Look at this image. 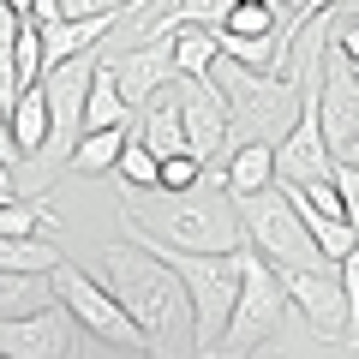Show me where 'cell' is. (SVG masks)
Instances as JSON below:
<instances>
[{
	"mask_svg": "<svg viewBox=\"0 0 359 359\" xmlns=\"http://www.w3.org/2000/svg\"><path fill=\"white\" fill-rule=\"evenodd\" d=\"M102 282L126 306V318L150 335V359H174L192 347V299H186V282L174 276V264L162 252H150L138 240L102 245Z\"/></svg>",
	"mask_w": 359,
	"mask_h": 359,
	"instance_id": "obj_2",
	"label": "cell"
},
{
	"mask_svg": "<svg viewBox=\"0 0 359 359\" xmlns=\"http://www.w3.org/2000/svg\"><path fill=\"white\" fill-rule=\"evenodd\" d=\"M54 306L48 276H25V269H0V318H30V311Z\"/></svg>",
	"mask_w": 359,
	"mask_h": 359,
	"instance_id": "obj_18",
	"label": "cell"
},
{
	"mask_svg": "<svg viewBox=\"0 0 359 359\" xmlns=\"http://www.w3.org/2000/svg\"><path fill=\"white\" fill-rule=\"evenodd\" d=\"M120 150H126V126L84 132L78 150H72V168H78V174H108V168H120Z\"/></svg>",
	"mask_w": 359,
	"mask_h": 359,
	"instance_id": "obj_20",
	"label": "cell"
},
{
	"mask_svg": "<svg viewBox=\"0 0 359 359\" xmlns=\"http://www.w3.org/2000/svg\"><path fill=\"white\" fill-rule=\"evenodd\" d=\"M233 210H240V228H245V245L252 252H264L276 269H294V264H330V257L311 245L306 222H299V210L287 204L282 180L269 186V192H252V198H233Z\"/></svg>",
	"mask_w": 359,
	"mask_h": 359,
	"instance_id": "obj_6",
	"label": "cell"
},
{
	"mask_svg": "<svg viewBox=\"0 0 359 359\" xmlns=\"http://www.w3.org/2000/svg\"><path fill=\"white\" fill-rule=\"evenodd\" d=\"M0 6H6V13H18V18H30V13H36V0H0Z\"/></svg>",
	"mask_w": 359,
	"mask_h": 359,
	"instance_id": "obj_31",
	"label": "cell"
},
{
	"mask_svg": "<svg viewBox=\"0 0 359 359\" xmlns=\"http://www.w3.org/2000/svg\"><path fill=\"white\" fill-rule=\"evenodd\" d=\"M13 168H18V144H13V114H6V102H0V174L13 180ZM18 186V180H13Z\"/></svg>",
	"mask_w": 359,
	"mask_h": 359,
	"instance_id": "obj_30",
	"label": "cell"
},
{
	"mask_svg": "<svg viewBox=\"0 0 359 359\" xmlns=\"http://www.w3.org/2000/svg\"><path fill=\"white\" fill-rule=\"evenodd\" d=\"M168 90H174V84H168ZM168 90H162V96H156V102L138 114V144H150V156H156V162H162V156H180V150H186V120H180V96H168Z\"/></svg>",
	"mask_w": 359,
	"mask_h": 359,
	"instance_id": "obj_15",
	"label": "cell"
},
{
	"mask_svg": "<svg viewBox=\"0 0 359 359\" xmlns=\"http://www.w3.org/2000/svg\"><path fill=\"white\" fill-rule=\"evenodd\" d=\"M174 264V276L186 282V299H192V353H216L222 330L233 318V294H240V252H168V245H150Z\"/></svg>",
	"mask_w": 359,
	"mask_h": 359,
	"instance_id": "obj_4",
	"label": "cell"
},
{
	"mask_svg": "<svg viewBox=\"0 0 359 359\" xmlns=\"http://www.w3.org/2000/svg\"><path fill=\"white\" fill-rule=\"evenodd\" d=\"M54 264H60V252H54L48 240H6V233H0V269H25V276H48Z\"/></svg>",
	"mask_w": 359,
	"mask_h": 359,
	"instance_id": "obj_22",
	"label": "cell"
},
{
	"mask_svg": "<svg viewBox=\"0 0 359 359\" xmlns=\"http://www.w3.org/2000/svg\"><path fill=\"white\" fill-rule=\"evenodd\" d=\"M204 84L222 90L228 138H240V144H282L299 120V78H287V72H257V66H240L228 54H216Z\"/></svg>",
	"mask_w": 359,
	"mask_h": 359,
	"instance_id": "obj_3",
	"label": "cell"
},
{
	"mask_svg": "<svg viewBox=\"0 0 359 359\" xmlns=\"http://www.w3.org/2000/svg\"><path fill=\"white\" fill-rule=\"evenodd\" d=\"M287 318V287H282V269L269 264L264 252L240 245V294H233V318L222 330V359H245L269 341V335L282 330Z\"/></svg>",
	"mask_w": 359,
	"mask_h": 359,
	"instance_id": "obj_5",
	"label": "cell"
},
{
	"mask_svg": "<svg viewBox=\"0 0 359 359\" xmlns=\"http://www.w3.org/2000/svg\"><path fill=\"white\" fill-rule=\"evenodd\" d=\"M13 72H18V96L42 84L48 72V54H42V25L36 18H18V42H13Z\"/></svg>",
	"mask_w": 359,
	"mask_h": 359,
	"instance_id": "obj_21",
	"label": "cell"
},
{
	"mask_svg": "<svg viewBox=\"0 0 359 359\" xmlns=\"http://www.w3.org/2000/svg\"><path fill=\"white\" fill-rule=\"evenodd\" d=\"M180 96V120H186V150L198 162H216V144H228V102L222 90L204 84V78H174Z\"/></svg>",
	"mask_w": 359,
	"mask_h": 359,
	"instance_id": "obj_11",
	"label": "cell"
},
{
	"mask_svg": "<svg viewBox=\"0 0 359 359\" xmlns=\"http://www.w3.org/2000/svg\"><path fill=\"white\" fill-rule=\"evenodd\" d=\"M108 72H114L120 102H126L132 114H144V108H150L156 96L180 78V72H174V48H168V42H132V48L108 54Z\"/></svg>",
	"mask_w": 359,
	"mask_h": 359,
	"instance_id": "obj_10",
	"label": "cell"
},
{
	"mask_svg": "<svg viewBox=\"0 0 359 359\" xmlns=\"http://www.w3.org/2000/svg\"><path fill=\"white\" fill-rule=\"evenodd\" d=\"M48 282H54V299H60V306L72 311L78 323H84V335H102V341L120 347V353H144V359H150V335H144L138 323L126 318V306L108 294V282L84 276V269L66 264V257L48 269Z\"/></svg>",
	"mask_w": 359,
	"mask_h": 359,
	"instance_id": "obj_7",
	"label": "cell"
},
{
	"mask_svg": "<svg viewBox=\"0 0 359 359\" xmlns=\"http://www.w3.org/2000/svg\"><path fill=\"white\" fill-rule=\"evenodd\" d=\"M78 330L84 323L54 299L30 318H0V353L6 359H78Z\"/></svg>",
	"mask_w": 359,
	"mask_h": 359,
	"instance_id": "obj_9",
	"label": "cell"
},
{
	"mask_svg": "<svg viewBox=\"0 0 359 359\" xmlns=\"http://www.w3.org/2000/svg\"><path fill=\"white\" fill-rule=\"evenodd\" d=\"M13 198H25V192H13V186H0V204H13Z\"/></svg>",
	"mask_w": 359,
	"mask_h": 359,
	"instance_id": "obj_32",
	"label": "cell"
},
{
	"mask_svg": "<svg viewBox=\"0 0 359 359\" xmlns=\"http://www.w3.org/2000/svg\"><path fill=\"white\" fill-rule=\"evenodd\" d=\"M233 13V0H168L162 13L138 30V42H168L174 30H222Z\"/></svg>",
	"mask_w": 359,
	"mask_h": 359,
	"instance_id": "obj_12",
	"label": "cell"
},
{
	"mask_svg": "<svg viewBox=\"0 0 359 359\" xmlns=\"http://www.w3.org/2000/svg\"><path fill=\"white\" fill-rule=\"evenodd\" d=\"M198 180H204V162H198L192 150H180V156H162V192H192Z\"/></svg>",
	"mask_w": 359,
	"mask_h": 359,
	"instance_id": "obj_25",
	"label": "cell"
},
{
	"mask_svg": "<svg viewBox=\"0 0 359 359\" xmlns=\"http://www.w3.org/2000/svg\"><path fill=\"white\" fill-rule=\"evenodd\" d=\"M120 180H126V186H156V180H162V162L150 156V144H138V132H126V150H120Z\"/></svg>",
	"mask_w": 359,
	"mask_h": 359,
	"instance_id": "obj_24",
	"label": "cell"
},
{
	"mask_svg": "<svg viewBox=\"0 0 359 359\" xmlns=\"http://www.w3.org/2000/svg\"><path fill=\"white\" fill-rule=\"evenodd\" d=\"M168 48H174V72L180 78H210V66H216V30H174L168 36Z\"/></svg>",
	"mask_w": 359,
	"mask_h": 359,
	"instance_id": "obj_19",
	"label": "cell"
},
{
	"mask_svg": "<svg viewBox=\"0 0 359 359\" xmlns=\"http://www.w3.org/2000/svg\"><path fill=\"white\" fill-rule=\"evenodd\" d=\"M138 0H60V18H126Z\"/></svg>",
	"mask_w": 359,
	"mask_h": 359,
	"instance_id": "obj_26",
	"label": "cell"
},
{
	"mask_svg": "<svg viewBox=\"0 0 359 359\" xmlns=\"http://www.w3.org/2000/svg\"><path fill=\"white\" fill-rule=\"evenodd\" d=\"M228 198H252L276 186V144H233L228 162Z\"/></svg>",
	"mask_w": 359,
	"mask_h": 359,
	"instance_id": "obj_16",
	"label": "cell"
},
{
	"mask_svg": "<svg viewBox=\"0 0 359 359\" xmlns=\"http://www.w3.org/2000/svg\"><path fill=\"white\" fill-rule=\"evenodd\" d=\"M299 192H306V204L318 210V216H341V222H347L341 192H335V180H311V186H299Z\"/></svg>",
	"mask_w": 359,
	"mask_h": 359,
	"instance_id": "obj_28",
	"label": "cell"
},
{
	"mask_svg": "<svg viewBox=\"0 0 359 359\" xmlns=\"http://www.w3.org/2000/svg\"><path fill=\"white\" fill-rule=\"evenodd\" d=\"M245 6H276V0H245Z\"/></svg>",
	"mask_w": 359,
	"mask_h": 359,
	"instance_id": "obj_33",
	"label": "cell"
},
{
	"mask_svg": "<svg viewBox=\"0 0 359 359\" xmlns=\"http://www.w3.org/2000/svg\"><path fill=\"white\" fill-rule=\"evenodd\" d=\"M330 48H335V54H341V60H347V66L359 72V18H341V25H335Z\"/></svg>",
	"mask_w": 359,
	"mask_h": 359,
	"instance_id": "obj_29",
	"label": "cell"
},
{
	"mask_svg": "<svg viewBox=\"0 0 359 359\" xmlns=\"http://www.w3.org/2000/svg\"><path fill=\"white\" fill-rule=\"evenodd\" d=\"M120 228L138 245L168 252H240L245 228L233 198L216 192V180H198L192 192H162V186H126L120 192Z\"/></svg>",
	"mask_w": 359,
	"mask_h": 359,
	"instance_id": "obj_1",
	"label": "cell"
},
{
	"mask_svg": "<svg viewBox=\"0 0 359 359\" xmlns=\"http://www.w3.org/2000/svg\"><path fill=\"white\" fill-rule=\"evenodd\" d=\"M126 120H132V108L120 102V84H114L108 54H102V66L90 78V96H84V132H108V126H126Z\"/></svg>",
	"mask_w": 359,
	"mask_h": 359,
	"instance_id": "obj_17",
	"label": "cell"
},
{
	"mask_svg": "<svg viewBox=\"0 0 359 359\" xmlns=\"http://www.w3.org/2000/svg\"><path fill=\"white\" fill-rule=\"evenodd\" d=\"M287 306L306 311V323L323 341H347V287H341V264H294L282 269Z\"/></svg>",
	"mask_w": 359,
	"mask_h": 359,
	"instance_id": "obj_8",
	"label": "cell"
},
{
	"mask_svg": "<svg viewBox=\"0 0 359 359\" xmlns=\"http://www.w3.org/2000/svg\"><path fill=\"white\" fill-rule=\"evenodd\" d=\"M198 359H222V353H198Z\"/></svg>",
	"mask_w": 359,
	"mask_h": 359,
	"instance_id": "obj_35",
	"label": "cell"
},
{
	"mask_svg": "<svg viewBox=\"0 0 359 359\" xmlns=\"http://www.w3.org/2000/svg\"><path fill=\"white\" fill-rule=\"evenodd\" d=\"M13 144H18V162H36V156H48V144H54V108H48V90H25L13 108Z\"/></svg>",
	"mask_w": 359,
	"mask_h": 359,
	"instance_id": "obj_13",
	"label": "cell"
},
{
	"mask_svg": "<svg viewBox=\"0 0 359 359\" xmlns=\"http://www.w3.org/2000/svg\"><path fill=\"white\" fill-rule=\"evenodd\" d=\"M276 25H282V13H276V6H245V0H233V13H228V25H222V36H257V42H269V36H276Z\"/></svg>",
	"mask_w": 359,
	"mask_h": 359,
	"instance_id": "obj_23",
	"label": "cell"
},
{
	"mask_svg": "<svg viewBox=\"0 0 359 359\" xmlns=\"http://www.w3.org/2000/svg\"><path fill=\"white\" fill-rule=\"evenodd\" d=\"M330 180H335L341 210H347V222H353V233H359V168H353V162H335V168H330Z\"/></svg>",
	"mask_w": 359,
	"mask_h": 359,
	"instance_id": "obj_27",
	"label": "cell"
},
{
	"mask_svg": "<svg viewBox=\"0 0 359 359\" xmlns=\"http://www.w3.org/2000/svg\"><path fill=\"white\" fill-rule=\"evenodd\" d=\"M144 6H150V0H138V6H132V13H144Z\"/></svg>",
	"mask_w": 359,
	"mask_h": 359,
	"instance_id": "obj_34",
	"label": "cell"
},
{
	"mask_svg": "<svg viewBox=\"0 0 359 359\" xmlns=\"http://www.w3.org/2000/svg\"><path fill=\"white\" fill-rule=\"evenodd\" d=\"M114 25L120 18H48L42 25V54H48V66L72 60V54H90Z\"/></svg>",
	"mask_w": 359,
	"mask_h": 359,
	"instance_id": "obj_14",
	"label": "cell"
}]
</instances>
